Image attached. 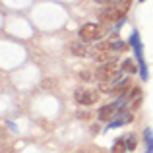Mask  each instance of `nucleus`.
I'll return each instance as SVG.
<instances>
[{"label":"nucleus","instance_id":"obj_1","mask_svg":"<svg viewBox=\"0 0 153 153\" xmlns=\"http://www.w3.org/2000/svg\"><path fill=\"white\" fill-rule=\"evenodd\" d=\"M130 8V0H124V2L116 4V6H108L101 12V22L103 23H112V22H122L124 16H126V10Z\"/></svg>","mask_w":153,"mask_h":153},{"label":"nucleus","instance_id":"obj_2","mask_svg":"<svg viewBox=\"0 0 153 153\" xmlns=\"http://www.w3.org/2000/svg\"><path fill=\"white\" fill-rule=\"evenodd\" d=\"M130 45L134 47L136 58H138L140 76H142V79H147V66H146V60H143V51H142V43H140V35H138V31H132V35H130Z\"/></svg>","mask_w":153,"mask_h":153},{"label":"nucleus","instance_id":"obj_3","mask_svg":"<svg viewBox=\"0 0 153 153\" xmlns=\"http://www.w3.org/2000/svg\"><path fill=\"white\" fill-rule=\"evenodd\" d=\"M128 85H130V79L128 78H118V76H116L111 82H103L99 89H101L103 93H118L120 95L128 89Z\"/></svg>","mask_w":153,"mask_h":153},{"label":"nucleus","instance_id":"obj_4","mask_svg":"<svg viewBox=\"0 0 153 153\" xmlns=\"http://www.w3.org/2000/svg\"><path fill=\"white\" fill-rule=\"evenodd\" d=\"M118 72H120V66L116 62H107V64H101V66L97 68L95 78H97L99 82H111V79H114L116 76H118Z\"/></svg>","mask_w":153,"mask_h":153},{"label":"nucleus","instance_id":"obj_5","mask_svg":"<svg viewBox=\"0 0 153 153\" xmlns=\"http://www.w3.org/2000/svg\"><path fill=\"white\" fill-rule=\"evenodd\" d=\"M79 37H82V41H97L103 37V29L97 23H85L79 29Z\"/></svg>","mask_w":153,"mask_h":153},{"label":"nucleus","instance_id":"obj_6","mask_svg":"<svg viewBox=\"0 0 153 153\" xmlns=\"http://www.w3.org/2000/svg\"><path fill=\"white\" fill-rule=\"evenodd\" d=\"M74 99L79 105H93V103H97V99H99V91H93V89H76Z\"/></svg>","mask_w":153,"mask_h":153},{"label":"nucleus","instance_id":"obj_7","mask_svg":"<svg viewBox=\"0 0 153 153\" xmlns=\"http://www.w3.org/2000/svg\"><path fill=\"white\" fill-rule=\"evenodd\" d=\"M140 103H142V89H140V87H134L132 93H128V108H130V111H136V108L140 107Z\"/></svg>","mask_w":153,"mask_h":153},{"label":"nucleus","instance_id":"obj_8","mask_svg":"<svg viewBox=\"0 0 153 153\" xmlns=\"http://www.w3.org/2000/svg\"><path fill=\"white\" fill-rule=\"evenodd\" d=\"M70 49H72L74 54H78V56H91V51L87 49L85 45H82V43H72Z\"/></svg>","mask_w":153,"mask_h":153},{"label":"nucleus","instance_id":"obj_9","mask_svg":"<svg viewBox=\"0 0 153 153\" xmlns=\"http://www.w3.org/2000/svg\"><path fill=\"white\" fill-rule=\"evenodd\" d=\"M143 138H146V153H153V130L151 128H146Z\"/></svg>","mask_w":153,"mask_h":153},{"label":"nucleus","instance_id":"obj_10","mask_svg":"<svg viewBox=\"0 0 153 153\" xmlns=\"http://www.w3.org/2000/svg\"><path fill=\"white\" fill-rule=\"evenodd\" d=\"M122 70L126 72V74H136V72L140 70V66L134 64L132 60H124V62H122Z\"/></svg>","mask_w":153,"mask_h":153},{"label":"nucleus","instance_id":"obj_11","mask_svg":"<svg viewBox=\"0 0 153 153\" xmlns=\"http://www.w3.org/2000/svg\"><path fill=\"white\" fill-rule=\"evenodd\" d=\"M126 151V140L120 138L114 142V146H112V153H124Z\"/></svg>","mask_w":153,"mask_h":153},{"label":"nucleus","instance_id":"obj_12","mask_svg":"<svg viewBox=\"0 0 153 153\" xmlns=\"http://www.w3.org/2000/svg\"><path fill=\"white\" fill-rule=\"evenodd\" d=\"M108 47H111V51H114V52L126 51V45H124L122 41H111V43H108Z\"/></svg>","mask_w":153,"mask_h":153},{"label":"nucleus","instance_id":"obj_13","mask_svg":"<svg viewBox=\"0 0 153 153\" xmlns=\"http://www.w3.org/2000/svg\"><path fill=\"white\" fill-rule=\"evenodd\" d=\"M126 149L128 151H132V149H136V136L134 134H130V136H126Z\"/></svg>","mask_w":153,"mask_h":153},{"label":"nucleus","instance_id":"obj_14","mask_svg":"<svg viewBox=\"0 0 153 153\" xmlns=\"http://www.w3.org/2000/svg\"><path fill=\"white\" fill-rule=\"evenodd\" d=\"M97 4H105V6H116V4L124 2V0H95Z\"/></svg>","mask_w":153,"mask_h":153},{"label":"nucleus","instance_id":"obj_15","mask_svg":"<svg viewBox=\"0 0 153 153\" xmlns=\"http://www.w3.org/2000/svg\"><path fill=\"white\" fill-rule=\"evenodd\" d=\"M140 2H146V0H140Z\"/></svg>","mask_w":153,"mask_h":153}]
</instances>
